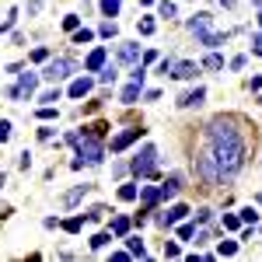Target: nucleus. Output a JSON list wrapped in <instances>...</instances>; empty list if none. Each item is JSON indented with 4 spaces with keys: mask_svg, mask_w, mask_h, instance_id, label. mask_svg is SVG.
I'll use <instances>...</instances> for the list:
<instances>
[{
    "mask_svg": "<svg viewBox=\"0 0 262 262\" xmlns=\"http://www.w3.org/2000/svg\"><path fill=\"white\" fill-rule=\"evenodd\" d=\"M206 140H210V154L217 161L220 182H231L245 164V143H241V133L234 130V119H213Z\"/></svg>",
    "mask_w": 262,
    "mask_h": 262,
    "instance_id": "obj_1",
    "label": "nucleus"
},
{
    "mask_svg": "<svg viewBox=\"0 0 262 262\" xmlns=\"http://www.w3.org/2000/svg\"><path fill=\"white\" fill-rule=\"evenodd\" d=\"M77 158L84 161V164H101V158H105V147H101V140H98V133H88V136H81L77 133Z\"/></svg>",
    "mask_w": 262,
    "mask_h": 262,
    "instance_id": "obj_2",
    "label": "nucleus"
},
{
    "mask_svg": "<svg viewBox=\"0 0 262 262\" xmlns=\"http://www.w3.org/2000/svg\"><path fill=\"white\" fill-rule=\"evenodd\" d=\"M154 158H158V151H154V147H143V151L133 158V164H130V168H133V175H140V178H151V175L158 171V161H154Z\"/></svg>",
    "mask_w": 262,
    "mask_h": 262,
    "instance_id": "obj_3",
    "label": "nucleus"
},
{
    "mask_svg": "<svg viewBox=\"0 0 262 262\" xmlns=\"http://www.w3.org/2000/svg\"><path fill=\"white\" fill-rule=\"evenodd\" d=\"M196 168H199V175H203L206 185H220V171H217V161H213L210 151H203V154L196 158Z\"/></svg>",
    "mask_w": 262,
    "mask_h": 262,
    "instance_id": "obj_4",
    "label": "nucleus"
},
{
    "mask_svg": "<svg viewBox=\"0 0 262 262\" xmlns=\"http://www.w3.org/2000/svg\"><path fill=\"white\" fill-rule=\"evenodd\" d=\"M70 70H73V60H49V63H46V70H42V77L56 84V81H63V77H66Z\"/></svg>",
    "mask_w": 262,
    "mask_h": 262,
    "instance_id": "obj_5",
    "label": "nucleus"
},
{
    "mask_svg": "<svg viewBox=\"0 0 262 262\" xmlns=\"http://www.w3.org/2000/svg\"><path fill=\"white\" fill-rule=\"evenodd\" d=\"M35 84H39V73H21L18 88H11L7 95H11V98H25V95H32V91H35Z\"/></svg>",
    "mask_w": 262,
    "mask_h": 262,
    "instance_id": "obj_6",
    "label": "nucleus"
},
{
    "mask_svg": "<svg viewBox=\"0 0 262 262\" xmlns=\"http://www.w3.org/2000/svg\"><path fill=\"white\" fill-rule=\"evenodd\" d=\"M140 133H143L140 126H133V130H123L116 140H112V151H116V154H119V151H126V147H130L133 140H140Z\"/></svg>",
    "mask_w": 262,
    "mask_h": 262,
    "instance_id": "obj_7",
    "label": "nucleus"
},
{
    "mask_svg": "<svg viewBox=\"0 0 262 262\" xmlns=\"http://www.w3.org/2000/svg\"><path fill=\"white\" fill-rule=\"evenodd\" d=\"M185 213H189V206H182V203H175V206H171L168 213H161V217H158V224H161V228H168V224H178V220H182Z\"/></svg>",
    "mask_w": 262,
    "mask_h": 262,
    "instance_id": "obj_8",
    "label": "nucleus"
},
{
    "mask_svg": "<svg viewBox=\"0 0 262 262\" xmlns=\"http://www.w3.org/2000/svg\"><path fill=\"white\" fill-rule=\"evenodd\" d=\"M210 21H213L210 14H196V18L189 21V32H193L196 39H199V35H206V32H210Z\"/></svg>",
    "mask_w": 262,
    "mask_h": 262,
    "instance_id": "obj_9",
    "label": "nucleus"
},
{
    "mask_svg": "<svg viewBox=\"0 0 262 262\" xmlns=\"http://www.w3.org/2000/svg\"><path fill=\"white\" fill-rule=\"evenodd\" d=\"M119 63H140V46H133V42H126V46H119Z\"/></svg>",
    "mask_w": 262,
    "mask_h": 262,
    "instance_id": "obj_10",
    "label": "nucleus"
},
{
    "mask_svg": "<svg viewBox=\"0 0 262 262\" xmlns=\"http://www.w3.org/2000/svg\"><path fill=\"white\" fill-rule=\"evenodd\" d=\"M178 189H182V175H168V182L161 185V199H171Z\"/></svg>",
    "mask_w": 262,
    "mask_h": 262,
    "instance_id": "obj_11",
    "label": "nucleus"
},
{
    "mask_svg": "<svg viewBox=\"0 0 262 262\" xmlns=\"http://www.w3.org/2000/svg\"><path fill=\"white\" fill-rule=\"evenodd\" d=\"M203 98H206V91H203V88H196V91H185V95L178 98V105H182V108H193V105H199Z\"/></svg>",
    "mask_w": 262,
    "mask_h": 262,
    "instance_id": "obj_12",
    "label": "nucleus"
},
{
    "mask_svg": "<svg viewBox=\"0 0 262 262\" xmlns=\"http://www.w3.org/2000/svg\"><path fill=\"white\" fill-rule=\"evenodd\" d=\"M196 73H199V66H196V63H178L171 77H178V81H189V77H196Z\"/></svg>",
    "mask_w": 262,
    "mask_h": 262,
    "instance_id": "obj_13",
    "label": "nucleus"
},
{
    "mask_svg": "<svg viewBox=\"0 0 262 262\" xmlns=\"http://www.w3.org/2000/svg\"><path fill=\"white\" fill-rule=\"evenodd\" d=\"M140 199H143V210H151V206L161 199V189H158V185H147V189L140 193Z\"/></svg>",
    "mask_w": 262,
    "mask_h": 262,
    "instance_id": "obj_14",
    "label": "nucleus"
},
{
    "mask_svg": "<svg viewBox=\"0 0 262 262\" xmlns=\"http://www.w3.org/2000/svg\"><path fill=\"white\" fill-rule=\"evenodd\" d=\"M88 189H91V185H77V189H70V193L63 196V206H73V203H81V199L88 196Z\"/></svg>",
    "mask_w": 262,
    "mask_h": 262,
    "instance_id": "obj_15",
    "label": "nucleus"
},
{
    "mask_svg": "<svg viewBox=\"0 0 262 262\" xmlns=\"http://www.w3.org/2000/svg\"><path fill=\"white\" fill-rule=\"evenodd\" d=\"M105 56H108V53H105V49L98 46V49H95V53L88 56V63H84V66H88V70H101V66H105Z\"/></svg>",
    "mask_w": 262,
    "mask_h": 262,
    "instance_id": "obj_16",
    "label": "nucleus"
},
{
    "mask_svg": "<svg viewBox=\"0 0 262 262\" xmlns=\"http://www.w3.org/2000/svg\"><path fill=\"white\" fill-rule=\"evenodd\" d=\"M88 91H91V81H88V77H81V81L70 84V98H84Z\"/></svg>",
    "mask_w": 262,
    "mask_h": 262,
    "instance_id": "obj_17",
    "label": "nucleus"
},
{
    "mask_svg": "<svg viewBox=\"0 0 262 262\" xmlns=\"http://www.w3.org/2000/svg\"><path fill=\"white\" fill-rule=\"evenodd\" d=\"M126 245H130V255L147 259V248H143V241H140V238H126Z\"/></svg>",
    "mask_w": 262,
    "mask_h": 262,
    "instance_id": "obj_18",
    "label": "nucleus"
},
{
    "mask_svg": "<svg viewBox=\"0 0 262 262\" xmlns=\"http://www.w3.org/2000/svg\"><path fill=\"white\" fill-rule=\"evenodd\" d=\"M91 39H95L91 28H73V42H77V46H84V42H91Z\"/></svg>",
    "mask_w": 262,
    "mask_h": 262,
    "instance_id": "obj_19",
    "label": "nucleus"
},
{
    "mask_svg": "<svg viewBox=\"0 0 262 262\" xmlns=\"http://www.w3.org/2000/svg\"><path fill=\"white\" fill-rule=\"evenodd\" d=\"M136 98H140V81H133V84H130L126 91H123V101H126V105H133Z\"/></svg>",
    "mask_w": 262,
    "mask_h": 262,
    "instance_id": "obj_20",
    "label": "nucleus"
},
{
    "mask_svg": "<svg viewBox=\"0 0 262 262\" xmlns=\"http://www.w3.org/2000/svg\"><path fill=\"white\" fill-rule=\"evenodd\" d=\"M119 7H123V0H101V11H105L108 18H116V14H119Z\"/></svg>",
    "mask_w": 262,
    "mask_h": 262,
    "instance_id": "obj_21",
    "label": "nucleus"
},
{
    "mask_svg": "<svg viewBox=\"0 0 262 262\" xmlns=\"http://www.w3.org/2000/svg\"><path fill=\"white\" fill-rule=\"evenodd\" d=\"M175 66H178V60H175V56H168V60H161V63H158V73H164V77H168V73H175Z\"/></svg>",
    "mask_w": 262,
    "mask_h": 262,
    "instance_id": "obj_22",
    "label": "nucleus"
},
{
    "mask_svg": "<svg viewBox=\"0 0 262 262\" xmlns=\"http://www.w3.org/2000/svg\"><path fill=\"white\" fill-rule=\"evenodd\" d=\"M199 42L213 49V46H220V42H224V35H217V32H206V35H199Z\"/></svg>",
    "mask_w": 262,
    "mask_h": 262,
    "instance_id": "obj_23",
    "label": "nucleus"
},
{
    "mask_svg": "<svg viewBox=\"0 0 262 262\" xmlns=\"http://www.w3.org/2000/svg\"><path fill=\"white\" fill-rule=\"evenodd\" d=\"M130 231V220L126 217H116V220H112V234H126Z\"/></svg>",
    "mask_w": 262,
    "mask_h": 262,
    "instance_id": "obj_24",
    "label": "nucleus"
},
{
    "mask_svg": "<svg viewBox=\"0 0 262 262\" xmlns=\"http://www.w3.org/2000/svg\"><path fill=\"white\" fill-rule=\"evenodd\" d=\"M203 66H206V70H220V66H224V60H220L217 53H210V56L203 60Z\"/></svg>",
    "mask_w": 262,
    "mask_h": 262,
    "instance_id": "obj_25",
    "label": "nucleus"
},
{
    "mask_svg": "<svg viewBox=\"0 0 262 262\" xmlns=\"http://www.w3.org/2000/svg\"><path fill=\"white\" fill-rule=\"evenodd\" d=\"M158 11H161V18H175V4H171V0H161Z\"/></svg>",
    "mask_w": 262,
    "mask_h": 262,
    "instance_id": "obj_26",
    "label": "nucleus"
},
{
    "mask_svg": "<svg viewBox=\"0 0 262 262\" xmlns=\"http://www.w3.org/2000/svg\"><path fill=\"white\" fill-rule=\"evenodd\" d=\"M108 241H112V234H95V238H91V248L98 252V248H105Z\"/></svg>",
    "mask_w": 262,
    "mask_h": 262,
    "instance_id": "obj_27",
    "label": "nucleus"
},
{
    "mask_svg": "<svg viewBox=\"0 0 262 262\" xmlns=\"http://www.w3.org/2000/svg\"><path fill=\"white\" fill-rule=\"evenodd\" d=\"M119 199H136V185H123V189H119Z\"/></svg>",
    "mask_w": 262,
    "mask_h": 262,
    "instance_id": "obj_28",
    "label": "nucleus"
},
{
    "mask_svg": "<svg viewBox=\"0 0 262 262\" xmlns=\"http://www.w3.org/2000/svg\"><path fill=\"white\" fill-rule=\"evenodd\" d=\"M81 224H84V217H73V220H66V224H63V228H66L70 234H77V231H81Z\"/></svg>",
    "mask_w": 262,
    "mask_h": 262,
    "instance_id": "obj_29",
    "label": "nucleus"
},
{
    "mask_svg": "<svg viewBox=\"0 0 262 262\" xmlns=\"http://www.w3.org/2000/svg\"><path fill=\"white\" fill-rule=\"evenodd\" d=\"M224 228H228V231H238V228H241V220H238L234 213H228V217H224Z\"/></svg>",
    "mask_w": 262,
    "mask_h": 262,
    "instance_id": "obj_30",
    "label": "nucleus"
},
{
    "mask_svg": "<svg viewBox=\"0 0 262 262\" xmlns=\"http://www.w3.org/2000/svg\"><path fill=\"white\" fill-rule=\"evenodd\" d=\"M164 255H168V259H178L182 252H178V245H175V241H164Z\"/></svg>",
    "mask_w": 262,
    "mask_h": 262,
    "instance_id": "obj_31",
    "label": "nucleus"
},
{
    "mask_svg": "<svg viewBox=\"0 0 262 262\" xmlns=\"http://www.w3.org/2000/svg\"><path fill=\"white\" fill-rule=\"evenodd\" d=\"M4 140H11V123L0 119V143H4Z\"/></svg>",
    "mask_w": 262,
    "mask_h": 262,
    "instance_id": "obj_32",
    "label": "nucleus"
},
{
    "mask_svg": "<svg viewBox=\"0 0 262 262\" xmlns=\"http://www.w3.org/2000/svg\"><path fill=\"white\" fill-rule=\"evenodd\" d=\"M77 25H81V18H77V14H70V18H63V28H66V32H73Z\"/></svg>",
    "mask_w": 262,
    "mask_h": 262,
    "instance_id": "obj_33",
    "label": "nucleus"
},
{
    "mask_svg": "<svg viewBox=\"0 0 262 262\" xmlns=\"http://www.w3.org/2000/svg\"><path fill=\"white\" fill-rule=\"evenodd\" d=\"M234 252H238L234 241H220V255H234Z\"/></svg>",
    "mask_w": 262,
    "mask_h": 262,
    "instance_id": "obj_34",
    "label": "nucleus"
},
{
    "mask_svg": "<svg viewBox=\"0 0 262 262\" xmlns=\"http://www.w3.org/2000/svg\"><path fill=\"white\" fill-rule=\"evenodd\" d=\"M101 81H105V84L116 81V66H105V70H101Z\"/></svg>",
    "mask_w": 262,
    "mask_h": 262,
    "instance_id": "obj_35",
    "label": "nucleus"
},
{
    "mask_svg": "<svg viewBox=\"0 0 262 262\" xmlns=\"http://www.w3.org/2000/svg\"><path fill=\"white\" fill-rule=\"evenodd\" d=\"M178 234H182V238H185V241H189V238H193V234H196V228H193V224H182V228H178Z\"/></svg>",
    "mask_w": 262,
    "mask_h": 262,
    "instance_id": "obj_36",
    "label": "nucleus"
},
{
    "mask_svg": "<svg viewBox=\"0 0 262 262\" xmlns=\"http://www.w3.org/2000/svg\"><path fill=\"white\" fill-rule=\"evenodd\" d=\"M241 220H245V224H255V220H259V213H255V210H252V206H248V210H245V213H241Z\"/></svg>",
    "mask_w": 262,
    "mask_h": 262,
    "instance_id": "obj_37",
    "label": "nucleus"
},
{
    "mask_svg": "<svg viewBox=\"0 0 262 262\" xmlns=\"http://www.w3.org/2000/svg\"><path fill=\"white\" fill-rule=\"evenodd\" d=\"M140 32H143V35H151V32H154V21H151V18H143V21H140Z\"/></svg>",
    "mask_w": 262,
    "mask_h": 262,
    "instance_id": "obj_38",
    "label": "nucleus"
},
{
    "mask_svg": "<svg viewBox=\"0 0 262 262\" xmlns=\"http://www.w3.org/2000/svg\"><path fill=\"white\" fill-rule=\"evenodd\" d=\"M101 35H105V39H112V35H116V25L105 21V25H101Z\"/></svg>",
    "mask_w": 262,
    "mask_h": 262,
    "instance_id": "obj_39",
    "label": "nucleus"
},
{
    "mask_svg": "<svg viewBox=\"0 0 262 262\" xmlns=\"http://www.w3.org/2000/svg\"><path fill=\"white\" fill-rule=\"evenodd\" d=\"M56 116V108L53 105H46V108H39V119H53Z\"/></svg>",
    "mask_w": 262,
    "mask_h": 262,
    "instance_id": "obj_40",
    "label": "nucleus"
},
{
    "mask_svg": "<svg viewBox=\"0 0 262 262\" xmlns=\"http://www.w3.org/2000/svg\"><path fill=\"white\" fill-rule=\"evenodd\" d=\"M46 56H49V49H42V46H39V49H35V53H32V60H35V63H42Z\"/></svg>",
    "mask_w": 262,
    "mask_h": 262,
    "instance_id": "obj_41",
    "label": "nucleus"
},
{
    "mask_svg": "<svg viewBox=\"0 0 262 262\" xmlns=\"http://www.w3.org/2000/svg\"><path fill=\"white\" fill-rule=\"evenodd\" d=\"M42 4H46V0H28V14H39Z\"/></svg>",
    "mask_w": 262,
    "mask_h": 262,
    "instance_id": "obj_42",
    "label": "nucleus"
},
{
    "mask_svg": "<svg viewBox=\"0 0 262 262\" xmlns=\"http://www.w3.org/2000/svg\"><path fill=\"white\" fill-rule=\"evenodd\" d=\"M88 217H91V220H101V217H105V206H95V210H91Z\"/></svg>",
    "mask_w": 262,
    "mask_h": 262,
    "instance_id": "obj_43",
    "label": "nucleus"
},
{
    "mask_svg": "<svg viewBox=\"0 0 262 262\" xmlns=\"http://www.w3.org/2000/svg\"><path fill=\"white\" fill-rule=\"evenodd\" d=\"M252 46H255V53L262 56V35H255V42H252Z\"/></svg>",
    "mask_w": 262,
    "mask_h": 262,
    "instance_id": "obj_44",
    "label": "nucleus"
},
{
    "mask_svg": "<svg viewBox=\"0 0 262 262\" xmlns=\"http://www.w3.org/2000/svg\"><path fill=\"white\" fill-rule=\"evenodd\" d=\"M220 4H224V7H234V0H220Z\"/></svg>",
    "mask_w": 262,
    "mask_h": 262,
    "instance_id": "obj_45",
    "label": "nucleus"
},
{
    "mask_svg": "<svg viewBox=\"0 0 262 262\" xmlns=\"http://www.w3.org/2000/svg\"><path fill=\"white\" fill-rule=\"evenodd\" d=\"M255 199H259V206H262V193H259V196H255Z\"/></svg>",
    "mask_w": 262,
    "mask_h": 262,
    "instance_id": "obj_46",
    "label": "nucleus"
},
{
    "mask_svg": "<svg viewBox=\"0 0 262 262\" xmlns=\"http://www.w3.org/2000/svg\"><path fill=\"white\" fill-rule=\"evenodd\" d=\"M140 4H154V0H140Z\"/></svg>",
    "mask_w": 262,
    "mask_h": 262,
    "instance_id": "obj_47",
    "label": "nucleus"
},
{
    "mask_svg": "<svg viewBox=\"0 0 262 262\" xmlns=\"http://www.w3.org/2000/svg\"><path fill=\"white\" fill-rule=\"evenodd\" d=\"M259 25H262V11H259Z\"/></svg>",
    "mask_w": 262,
    "mask_h": 262,
    "instance_id": "obj_48",
    "label": "nucleus"
}]
</instances>
